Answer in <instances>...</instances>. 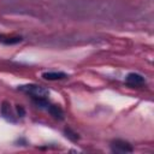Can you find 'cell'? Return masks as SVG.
Masks as SVG:
<instances>
[{
  "instance_id": "cell-4",
  "label": "cell",
  "mask_w": 154,
  "mask_h": 154,
  "mask_svg": "<svg viewBox=\"0 0 154 154\" xmlns=\"http://www.w3.org/2000/svg\"><path fill=\"white\" fill-rule=\"evenodd\" d=\"M66 77H67V75L65 72H60V71H48V72L42 73V78L47 79V81H58V79H63Z\"/></svg>"
},
{
  "instance_id": "cell-3",
  "label": "cell",
  "mask_w": 154,
  "mask_h": 154,
  "mask_svg": "<svg viewBox=\"0 0 154 154\" xmlns=\"http://www.w3.org/2000/svg\"><path fill=\"white\" fill-rule=\"evenodd\" d=\"M125 83L129 85V87H132V88H137V87H142L146 84V81H144V77L141 76L140 73H135V72H131L129 73L126 77H125Z\"/></svg>"
},
{
  "instance_id": "cell-5",
  "label": "cell",
  "mask_w": 154,
  "mask_h": 154,
  "mask_svg": "<svg viewBox=\"0 0 154 154\" xmlns=\"http://www.w3.org/2000/svg\"><path fill=\"white\" fill-rule=\"evenodd\" d=\"M55 119H59V120H61V119H64V113H63V109L59 107V106H57V105H52V103H49L48 105V107L46 108Z\"/></svg>"
},
{
  "instance_id": "cell-6",
  "label": "cell",
  "mask_w": 154,
  "mask_h": 154,
  "mask_svg": "<svg viewBox=\"0 0 154 154\" xmlns=\"http://www.w3.org/2000/svg\"><path fill=\"white\" fill-rule=\"evenodd\" d=\"M65 132H66V137H69V138H71L72 141H76L77 138H78V136H77V134H75V132H72L70 129H66L65 130Z\"/></svg>"
},
{
  "instance_id": "cell-1",
  "label": "cell",
  "mask_w": 154,
  "mask_h": 154,
  "mask_svg": "<svg viewBox=\"0 0 154 154\" xmlns=\"http://www.w3.org/2000/svg\"><path fill=\"white\" fill-rule=\"evenodd\" d=\"M18 90L30 95L34 99H46L49 94L48 89L41 87V85H37V84H24V85H19L18 87Z\"/></svg>"
},
{
  "instance_id": "cell-2",
  "label": "cell",
  "mask_w": 154,
  "mask_h": 154,
  "mask_svg": "<svg viewBox=\"0 0 154 154\" xmlns=\"http://www.w3.org/2000/svg\"><path fill=\"white\" fill-rule=\"evenodd\" d=\"M111 150L114 153H131L134 150V148L128 141L113 140L111 142Z\"/></svg>"
}]
</instances>
